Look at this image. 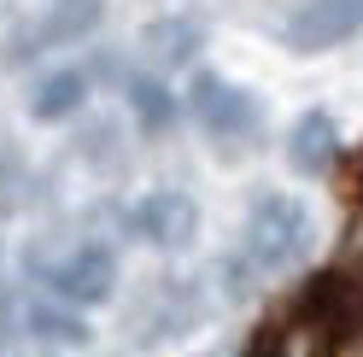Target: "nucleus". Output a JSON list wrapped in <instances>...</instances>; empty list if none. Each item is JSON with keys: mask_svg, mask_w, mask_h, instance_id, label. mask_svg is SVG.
Wrapping results in <instances>:
<instances>
[{"mask_svg": "<svg viewBox=\"0 0 363 357\" xmlns=\"http://www.w3.org/2000/svg\"><path fill=\"white\" fill-rule=\"evenodd\" d=\"M311 246V211L287 193H258L246 211V258L258 270H281V264L305 258Z\"/></svg>", "mask_w": 363, "mask_h": 357, "instance_id": "nucleus-1", "label": "nucleus"}, {"mask_svg": "<svg viewBox=\"0 0 363 357\" xmlns=\"http://www.w3.org/2000/svg\"><path fill=\"white\" fill-rule=\"evenodd\" d=\"M194 118L206 123V135L223 147V152H235V147H258V100L246 94V88L235 82H223V76H194Z\"/></svg>", "mask_w": 363, "mask_h": 357, "instance_id": "nucleus-2", "label": "nucleus"}, {"mask_svg": "<svg viewBox=\"0 0 363 357\" xmlns=\"http://www.w3.org/2000/svg\"><path fill=\"white\" fill-rule=\"evenodd\" d=\"M352 30H363V0H305L281 24V41L299 53H323L334 41H346Z\"/></svg>", "mask_w": 363, "mask_h": 357, "instance_id": "nucleus-3", "label": "nucleus"}, {"mask_svg": "<svg viewBox=\"0 0 363 357\" xmlns=\"http://www.w3.org/2000/svg\"><path fill=\"white\" fill-rule=\"evenodd\" d=\"M48 281L65 305H100L118 287V258H111V246H77L48 270Z\"/></svg>", "mask_w": 363, "mask_h": 357, "instance_id": "nucleus-4", "label": "nucleus"}, {"mask_svg": "<svg viewBox=\"0 0 363 357\" xmlns=\"http://www.w3.org/2000/svg\"><path fill=\"white\" fill-rule=\"evenodd\" d=\"M135 234L147 240V246H158V252H170V246H188L194 240V229H199V205L188 193H176V188H158V193H147L141 205H135Z\"/></svg>", "mask_w": 363, "mask_h": 357, "instance_id": "nucleus-5", "label": "nucleus"}, {"mask_svg": "<svg viewBox=\"0 0 363 357\" xmlns=\"http://www.w3.org/2000/svg\"><path fill=\"white\" fill-rule=\"evenodd\" d=\"M334 152H340V129L328 111H305L299 123H293V135H287V159L299 176H323L334 164Z\"/></svg>", "mask_w": 363, "mask_h": 357, "instance_id": "nucleus-6", "label": "nucleus"}, {"mask_svg": "<svg viewBox=\"0 0 363 357\" xmlns=\"http://www.w3.org/2000/svg\"><path fill=\"white\" fill-rule=\"evenodd\" d=\"M100 24V0H53L48 6V18L30 30V41H18V59L24 53H35V47H53V41H77V35H88Z\"/></svg>", "mask_w": 363, "mask_h": 357, "instance_id": "nucleus-7", "label": "nucleus"}, {"mask_svg": "<svg viewBox=\"0 0 363 357\" xmlns=\"http://www.w3.org/2000/svg\"><path fill=\"white\" fill-rule=\"evenodd\" d=\"M88 100V76L82 71H53V76H41L30 88V111L41 123H59V118H71V111Z\"/></svg>", "mask_w": 363, "mask_h": 357, "instance_id": "nucleus-8", "label": "nucleus"}, {"mask_svg": "<svg viewBox=\"0 0 363 357\" xmlns=\"http://www.w3.org/2000/svg\"><path fill=\"white\" fill-rule=\"evenodd\" d=\"M147 53L158 64H188L199 53V24L194 18H158V24L147 30Z\"/></svg>", "mask_w": 363, "mask_h": 357, "instance_id": "nucleus-9", "label": "nucleus"}, {"mask_svg": "<svg viewBox=\"0 0 363 357\" xmlns=\"http://www.w3.org/2000/svg\"><path fill=\"white\" fill-rule=\"evenodd\" d=\"M129 100H135V118H141L147 129H170V118H176V100L164 94V82L135 76V82H129Z\"/></svg>", "mask_w": 363, "mask_h": 357, "instance_id": "nucleus-10", "label": "nucleus"}, {"mask_svg": "<svg viewBox=\"0 0 363 357\" xmlns=\"http://www.w3.org/2000/svg\"><path fill=\"white\" fill-rule=\"evenodd\" d=\"M30 328H35V334H48V340H71V346L88 340V328H82L77 317H65V310H48V305H35V310H30Z\"/></svg>", "mask_w": 363, "mask_h": 357, "instance_id": "nucleus-11", "label": "nucleus"}]
</instances>
